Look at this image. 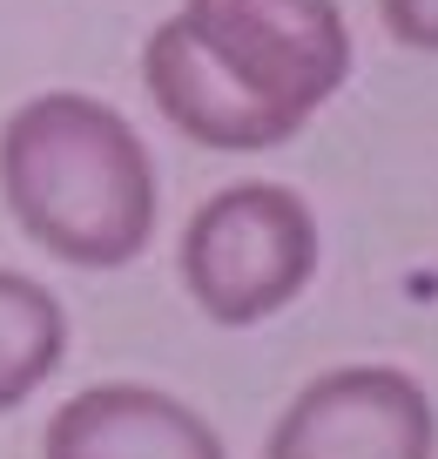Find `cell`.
<instances>
[{
	"label": "cell",
	"instance_id": "5b68a950",
	"mask_svg": "<svg viewBox=\"0 0 438 459\" xmlns=\"http://www.w3.org/2000/svg\"><path fill=\"white\" fill-rule=\"evenodd\" d=\"M41 459H229L223 432L156 385H88L55 405Z\"/></svg>",
	"mask_w": 438,
	"mask_h": 459
},
{
	"label": "cell",
	"instance_id": "8992f818",
	"mask_svg": "<svg viewBox=\"0 0 438 459\" xmlns=\"http://www.w3.org/2000/svg\"><path fill=\"white\" fill-rule=\"evenodd\" d=\"M68 359V311L28 271H0V412H21Z\"/></svg>",
	"mask_w": 438,
	"mask_h": 459
},
{
	"label": "cell",
	"instance_id": "7a4b0ae2",
	"mask_svg": "<svg viewBox=\"0 0 438 459\" xmlns=\"http://www.w3.org/2000/svg\"><path fill=\"white\" fill-rule=\"evenodd\" d=\"M0 203L55 264L128 271L156 244L162 176L122 108L82 88H47L0 122Z\"/></svg>",
	"mask_w": 438,
	"mask_h": 459
},
{
	"label": "cell",
	"instance_id": "277c9868",
	"mask_svg": "<svg viewBox=\"0 0 438 459\" xmlns=\"http://www.w3.org/2000/svg\"><path fill=\"white\" fill-rule=\"evenodd\" d=\"M263 459H438V405L398 365H338L277 412Z\"/></svg>",
	"mask_w": 438,
	"mask_h": 459
},
{
	"label": "cell",
	"instance_id": "3957f363",
	"mask_svg": "<svg viewBox=\"0 0 438 459\" xmlns=\"http://www.w3.org/2000/svg\"><path fill=\"white\" fill-rule=\"evenodd\" d=\"M324 237L311 203L290 183H229L183 223L176 271L183 290L210 325L250 331L263 317L290 311L311 290Z\"/></svg>",
	"mask_w": 438,
	"mask_h": 459
},
{
	"label": "cell",
	"instance_id": "52a82bcc",
	"mask_svg": "<svg viewBox=\"0 0 438 459\" xmlns=\"http://www.w3.org/2000/svg\"><path fill=\"white\" fill-rule=\"evenodd\" d=\"M378 21L398 48L438 55V0H378Z\"/></svg>",
	"mask_w": 438,
	"mask_h": 459
},
{
	"label": "cell",
	"instance_id": "6da1fadb",
	"mask_svg": "<svg viewBox=\"0 0 438 459\" xmlns=\"http://www.w3.org/2000/svg\"><path fill=\"white\" fill-rule=\"evenodd\" d=\"M344 82L351 21L338 0H183L142 41L156 115L223 156L297 143Z\"/></svg>",
	"mask_w": 438,
	"mask_h": 459
}]
</instances>
